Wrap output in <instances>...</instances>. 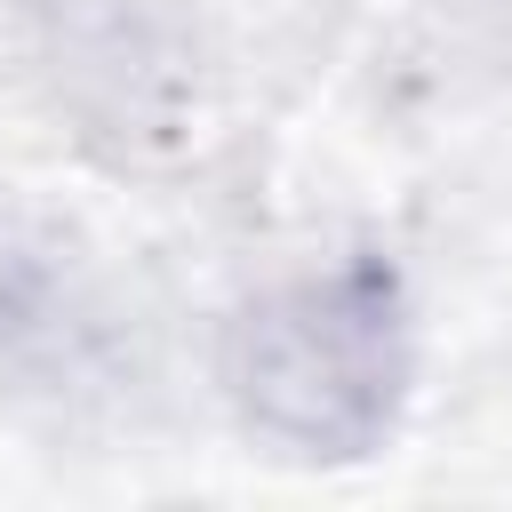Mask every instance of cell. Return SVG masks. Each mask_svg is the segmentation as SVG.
<instances>
[{"label": "cell", "mask_w": 512, "mask_h": 512, "mask_svg": "<svg viewBox=\"0 0 512 512\" xmlns=\"http://www.w3.org/2000/svg\"><path fill=\"white\" fill-rule=\"evenodd\" d=\"M224 400L296 464H360L400 432L416 384V312L392 264L352 256L240 304L216 352Z\"/></svg>", "instance_id": "6da1fadb"}]
</instances>
